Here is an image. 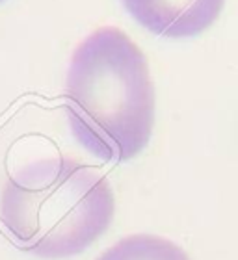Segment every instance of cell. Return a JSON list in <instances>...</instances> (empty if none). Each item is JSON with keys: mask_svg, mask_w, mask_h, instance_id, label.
Returning <instances> with one entry per match:
<instances>
[{"mask_svg": "<svg viewBox=\"0 0 238 260\" xmlns=\"http://www.w3.org/2000/svg\"><path fill=\"white\" fill-rule=\"evenodd\" d=\"M71 134L103 162L140 156L155 126V84L145 54L119 28L90 34L71 58L65 78Z\"/></svg>", "mask_w": 238, "mask_h": 260, "instance_id": "1", "label": "cell"}, {"mask_svg": "<svg viewBox=\"0 0 238 260\" xmlns=\"http://www.w3.org/2000/svg\"><path fill=\"white\" fill-rule=\"evenodd\" d=\"M123 4L147 32L169 39H188L216 24L225 0H127Z\"/></svg>", "mask_w": 238, "mask_h": 260, "instance_id": "3", "label": "cell"}, {"mask_svg": "<svg viewBox=\"0 0 238 260\" xmlns=\"http://www.w3.org/2000/svg\"><path fill=\"white\" fill-rule=\"evenodd\" d=\"M2 2H6V0H0V4H2Z\"/></svg>", "mask_w": 238, "mask_h": 260, "instance_id": "5", "label": "cell"}, {"mask_svg": "<svg viewBox=\"0 0 238 260\" xmlns=\"http://www.w3.org/2000/svg\"><path fill=\"white\" fill-rule=\"evenodd\" d=\"M121 2H127V0H121Z\"/></svg>", "mask_w": 238, "mask_h": 260, "instance_id": "6", "label": "cell"}, {"mask_svg": "<svg viewBox=\"0 0 238 260\" xmlns=\"http://www.w3.org/2000/svg\"><path fill=\"white\" fill-rule=\"evenodd\" d=\"M97 260H192L175 242L155 234H132L119 240Z\"/></svg>", "mask_w": 238, "mask_h": 260, "instance_id": "4", "label": "cell"}, {"mask_svg": "<svg viewBox=\"0 0 238 260\" xmlns=\"http://www.w3.org/2000/svg\"><path fill=\"white\" fill-rule=\"evenodd\" d=\"M114 212L106 177L64 156L17 169L0 197V219L11 240L39 258L80 255L106 233Z\"/></svg>", "mask_w": 238, "mask_h": 260, "instance_id": "2", "label": "cell"}]
</instances>
